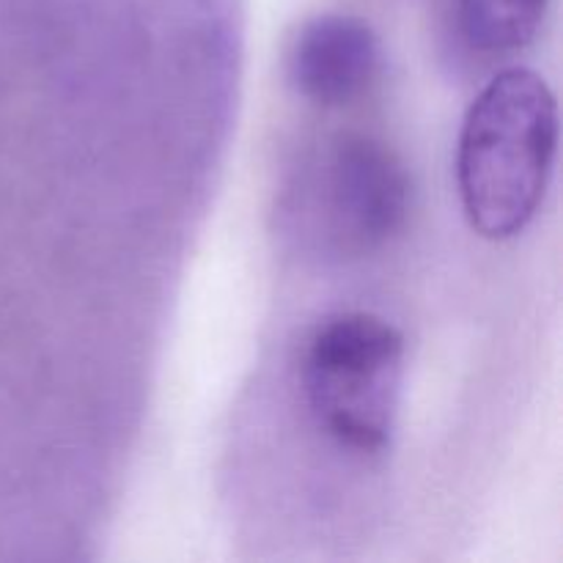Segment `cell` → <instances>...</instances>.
Listing matches in <instances>:
<instances>
[{
    "label": "cell",
    "mask_w": 563,
    "mask_h": 563,
    "mask_svg": "<svg viewBox=\"0 0 563 563\" xmlns=\"http://www.w3.org/2000/svg\"><path fill=\"white\" fill-rule=\"evenodd\" d=\"M559 154V102L539 71H498L467 108L456 148L462 209L476 234L506 242L533 223Z\"/></svg>",
    "instance_id": "6da1fadb"
},
{
    "label": "cell",
    "mask_w": 563,
    "mask_h": 563,
    "mask_svg": "<svg viewBox=\"0 0 563 563\" xmlns=\"http://www.w3.org/2000/svg\"><path fill=\"white\" fill-rule=\"evenodd\" d=\"M405 335L368 311L324 317L300 357L302 396L319 432L361 460L390 449L405 394Z\"/></svg>",
    "instance_id": "7a4b0ae2"
},
{
    "label": "cell",
    "mask_w": 563,
    "mask_h": 563,
    "mask_svg": "<svg viewBox=\"0 0 563 563\" xmlns=\"http://www.w3.org/2000/svg\"><path fill=\"white\" fill-rule=\"evenodd\" d=\"M306 190L313 225L339 256L385 251L410 220V170L383 137L363 132L333 137L313 159Z\"/></svg>",
    "instance_id": "3957f363"
},
{
    "label": "cell",
    "mask_w": 563,
    "mask_h": 563,
    "mask_svg": "<svg viewBox=\"0 0 563 563\" xmlns=\"http://www.w3.org/2000/svg\"><path fill=\"white\" fill-rule=\"evenodd\" d=\"M379 77L383 44L361 16L319 14L291 38L289 80L317 108H352L377 88Z\"/></svg>",
    "instance_id": "277c9868"
},
{
    "label": "cell",
    "mask_w": 563,
    "mask_h": 563,
    "mask_svg": "<svg viewBox=\"0 0 563 563\" xmlns=\"http://www.w3.org/2000/svg\"><path fill=\"white\" fill-rule=\"evenodd\" d=\"M462 38L487 55L528 47L542 31L550 0H454Z\"/></svg>",
    "instance_id": "5b68a950"
}]
</instances>
